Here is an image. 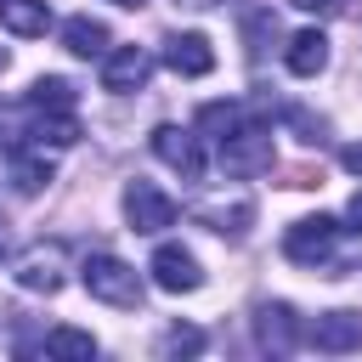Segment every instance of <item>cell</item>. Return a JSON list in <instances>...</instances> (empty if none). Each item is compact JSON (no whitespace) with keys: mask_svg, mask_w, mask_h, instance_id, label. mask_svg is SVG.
Listing matches in <instances>:
<instances>
[{"mask_svg":"<svg viewBox=\"0 0 362 362\" xmlns=\"http://www.w3.org/2000/svg\"><path fill=\"white\" fill-rule=\"evenodd\" d=\"M79 283H85V294H90V300H102V305H124V311H130V305H141V272H136L130 260L107 255V249L85 255Z\"/></svg>","mask_w":362,"mask_h":362,"instance_id":"6da1fadb","label":"cell"},{"mask_svg":"<svg viewBox=\"0 0 362 362\" xmlns=\"http://www.w3.org/2000/svg\"><path fill=\"white\" fill-rule=\"evenodd\" d=\"M277 158V141L266 124H238L221 136V170L226 175H266Z\"/></svg>","mask_w":362,"mask_h":362,"instance_id":"7a4b0ae2","label":"cell"},{"mask_svg":"<svg viewBox=\"0 0 362 362\" xmlns=\"http://www.w3.org/2000/svg\"><path fill=\"white\" fill-rule=\"evenodd\" d=\"M339 249V221L334 215H305L283 232V255L300 260V266H328Z\"/></svg>","mask_w":362,"mask_h":362,"instance_id":"3957f363","label":"cell"},{"mask_svg":"<svg viewBox=\"0 0 362 362\" xmlns=\"http://www.w3.org/2000/svg\"><path fill=\"white\" fill-rule=\"evenodd\" d=\"M62 272H68V249H62V243H34V249H23L17 266H11V277H17L28 294H57V288H62Z\"/></svg>","mask_w":362,"mask_h":362,"instance_id":"277c9868","label":"cell"},{"mask_svg":"<svg viewBox=\"0 0 362 362\" xmlns=\"http://www.w3.org/2000/svg\"><path fill=\"white\" fill-rule=\"evenodd\" d=\"M147 272H153V283H158L164 294H192V288H204V266H198V255L181 249V243H158L153 260H147Z\"/></svg>","mask_w":362,"mask_h":362,"instance_id":"5b68a950","label":"cell"},{"mask_svg":"<svg viewBox=\"0 0 362 362\" xmlns=\"http://www.w3.org/2000/svg\"><path fill=\"white\" fill-rule=\"evenodd\" d=\"M119 204H124L130 232H164V226H175V198H164L153 181H130Z\"/></svg>","mask_w":362,"mask_h":362,"instance_id":"8992f818","label":"cell"},{"mask_svg":"<svg viewBox=\"0 0 362 362\" xmlns=\"http://www.w3.org/2000/svg\"><path fill=\"white\" fill-rule=\"evenodd\" d=\"M147 74H153V57H147L141 45H119V51H107V57H102V90H113V96L141 90V85H147Z\"/></svg>","mask_w":362,"mask_h":362,"instance_id":"52a82bcc","label":"cell"},{"mask_svg":"<svg viewBox=\"0 0 362 362\" xmlns=\"http://www.w3.org/2000/svg\"><path fill=\"white\" fill-rule=\"evenodd\" d=\"M153 153H158L175 175H187V181L204 175V147H198V136L181 130V124H158V130H153Z\"/></svg>","mask_w":362,"mask_h":362,"instance_id":"ba28073f","label":"cell"},{"mask_svg":"<svg viewBox=\"0 0 362 362\" xmlns=\"http://www.w3.org/2000/svg\"><path fill=\"white\" fill-rule=\"evenodd\" d=\"M255 339H260V351H272V356H288L294 345H300V322H294V311L277 300V305H260L255 311Z\"/></svg>","mask_w":362,"mask_h":362,"instance_id":"9c48e42d","label":"cell"},{"mask_svg":"<svg viewBox=\"0 0 362 362\" xmlns=\"http://www.w3.org/2000/svg\"><path fill=\"white\" fill-rule=\"evenodd\" d=\"M164 62H170L181 79H204V74L215 68V45H209L204 34H170V40H164Z\"/></svg>","mask_w":362,"mask_h":362,"instance_id":"30bf717a","label":"cell"},{"mask_svg":"<svg viewBox=\"0 0 362 362\" xmlns=\"http://www.w3.org/2000/svg\"><path fill=\"white\" fill-rule=\"evenodd\" d=\"M311 345L317 351H356L362 345V317L356 311H322L317 322H311Z\"/></svg>","mask_w":362,"mask_h":362,"instance_id":"8fae6325","label":"cell"},{"mask_svg":"<svg viewBox=\"0 0 362 362\" xmlns=\"http://www.w3.org/2000/svg\"><path fill=\"white\" fill-rule=\"evenodd\" d=\"M283 62H288V74H300V79H317V74L328 68V34H322V28H300V34L288 40Z\"/></svg>","mask_w":362,"mask_h":362,"instance_id":"7c38bea8","label":"cell"},{"mask_svg":"<svg viewBox=\"0 0 362 362\" xmlns=\"http://www.w3.org/2000/svg\"><path fill=\"white\" fill-rule=\"evenodd\" d=\"M40 119L28 124V136H34V147L45 153V147H74L79 141V119H74V107H34Z\"/></svg>","mask_w":362,"mask_h":362,"instance_id":"4fadbf2b","label":"cell"},{"mask_svg":"<svg viewBox=\"0 0 362 362\" xmlns=\"http://www.w3.org/2000/svg\"><path fill=\"white\" fill-rule=\"evenodd\" d=\"M0 28L17 40H34L51 28V6L45 0H0Z\"/></svg>","mask_w":362,"mask_h":362,"instance_id":"5bb4252c","label":"cell"},{"mask_svg":"<svg viewBox=\"0 0 362 362\" xmlns=\"http://www.w3.org/2000/svg\"><path fill=\"white\" fill-rule=\"evenodd\" d=\"M62 45H68L74 57H107V23H96V17H68V23H62Z\"/></svg>","mask_w":362,"mask_h":362,"instance_id":"9a60e30c","label":"cell"},{"mask_svg":"<svg viewBox=\"0 0 362 362\" xmlns=\"http://www.w3.org/2000/svg\"><path fill=\"white\" fill-rule=\"evenodd\" d=\"M40 351H45V356H68V362H90V356H96V339H90L85 328H51V334L40 339Z\"/></svg>","mask_w":362,"mask_h":362,"instance_id":"2e32d148","label":"cell"},{"mask_svg":"<svg viewBox=\"0 0 362 362\" xmlns=\"http://www.w3.org/2000/svg\"><path fill=\"white\" fill-rule=\"evenodd\" d=\"M249 215H255V209H249L243 198H238V204H198V221H204L209 232H221V238H238V232L249 226Z\"/></svg>","mask_w":362,"mask_h":362,"instance_id":"e0dca14e","label":"cell"},{"mask_svg":"<svg viewBox=\"0 0 362 362\" xmlns=\"http://www.w3.org/2000/svg\"><path fill=\"white\" fill-rule=\"evenodd\" d=\"M11 181H17V192H28V198H34V192H45V187H51V164H45V158H34V153H17V158H11Z\"/></svg>","mask_w":362,"mask_h":362,"instance_id":"ac0fdd59","label":"cell"},{"mask_svg":"<svg viewBox=\"0 0 362 362\" xmlns=\"http://www.w3.org/2000/svg\"><path fill=\"white\" fill-rule=\"evenodd\" d=\"M28 102H34V107H74V85L57 79V74H40V79L28 85Z\"/></svg>","mask_w":362,"mask_h":362,"instance_id":"d6986e66","label":"cell"},{"mask_svg":"<svg viewBox=\"0 0 362 362\" xmlns=\"http://www.w3.org/2000/svg\"><path fill=\"white\" fill-rule=\"evenodd\" d=\"M198 124H204V130H215V141H221L226 130H238V124H243V107H238V102H209V107L198 113Z\"/></svg>","mask_w":362,"mask_h":362,"instance_id":"ffe728a7","label":"cell"},{"mask_svg":"<svg viewBox=\"0 0 362 362\" xmlns=\"http://www.w3.org/2000/svg\"><path fill=\"white\" fill-rule=\"evenodd\" d=\"M158 351H164V356H198V351H204V334H198V328H181V322H175V328H164Z\"/></svg>","mask_w":362,"mask_h":362,"instance_id":"44dd1931","label":"cell"},{"mask_svg":"<svg viewBox=\"0 0 362 362\" xmlns=\"http://www.w3.org/2000/svg\"><path fill=\"white\" fill-rule=\"evenodd\" d=\"M288 6H300V11H311V17H334L345 0H288Z\"/></svg>","mask_w":362,"mask_h":362,"instance_id":"7402d4cb","label":"cell"},{"mask_svg":"<svg viewBox=\"0 0 362 362\" xmlns=\"http://www.w3.org/2000/svg\"><path fill=\"white\" fill-rule=\"evenodd\" d=\"M339 164H345V170H351V175H362V141H351V147H345V153H339Z\"/></svg>","mask_w":362,"mask_h":362,"instance_id":"603a6c76","label":"cell"},{"mask_svg":"<svg viewBox=\"0 0 362 362\" xmlns=\"http://www.w3.org/2000/svg\"><path fill=\"white\" fill-rule=\"evenodd\" d=\"M345 221H351V232H362V192L345 204Z\"/></svg>","mask_w":362,"mask_h":362,"instance_id":"cb8c5ba5","label":"cell"},{"mask_svg":"<svg viewBox=\"0 0 362 362\" xmlns=\"http://www.w3.org/2000/svg\"><path fill=\"white\" fill-rule=\"evenodd\" d=\"M113 6H147V0H113Z\"/></svg>","mask_w":362,"mask_h":362,"instance_id":"d4e9b609","label":"cell"},{"mask_svg":"<svg viewBox=\"0 0 362 362\" xmlns=\"http://www.w3.org/2000/svg\"><path fill=\"white\" fill-rule=\"evenodd\" d=\"M0 68H6V51H0Z\"/></svg>","mask_w":362,"mask_h":362,"instance_id":"484cf974","label":"cell"}]
</instances>
